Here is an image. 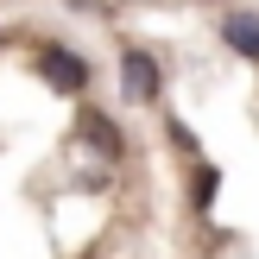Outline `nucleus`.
Instances as JSON below:
<instances>
[{"mask_svg": "<svg viewBox=\"0 0 259 259\" xmlns=\"http://www.w3.org/2000/svg\"><path fill=\"white\" fill-rule=\"evenodd\" d=\"M120 76H126V95H133V101H158V63H152L146 51H126Z\"/></svg>", "mask_w": 259, "mask_h": 259, "instance_id": "obj_2", "label": "nucleus"}, {"mask_svg": "<svg viewBox=\"0 0 259 259\" xmlns=\"http://www.w3.org/2000/svg\"><path fill=\"white\" fill-rule=\"evenodd\" d=\"M76 126H82V139L101 152V158H120V133H114V120H108L101 108H82V120H76Z\"/></svg>", "mask_w": 259, "mask_h": 259, "instance_id": "obj_3", "label": "nucleus"}, {"mask_svg": "<svg viewBox=\"0 0 259 259\" xmlns=\"http://www.w3.org/2000/svg\"><path fill=\"white\" fill-rule=\"evenodd\" d=\"M222 38L240 51V57L259 63V19H253V13H228V19H222Z\"/></svg>", "mask_w": 259, "mask_h": 259, "instance_id": "obj_4", "label": "nucleus"}, {"mask_svg": "<svg viewBox=\"0 0 259 259\" xmlns=\"http://www.w3.org/2000/svg\"><path fill=\"white\" fill-rule=\"evenodd\" d=\"M38 70H45L51 89H70V95L89 82V63L76 57V51H63V45H45V51H38Z\"/></svg>", "mask_w": 259, "mask_h": 259, "instance_id": "obj_1", "label": "nucleus"}]
</instances>
